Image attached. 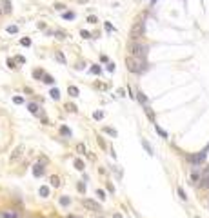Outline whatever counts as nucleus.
<instances>
[{
    "label": "nucleus",
    "mask_w": 209,
    "mask_h": 218,
    "mask_svg": "<svg viewBox=\"0 0 209 218\" xmlns=\"http://www.w3.org/2000/svg\"><path fill=\"white\" fill-rule=\"evenodd\" d=\"M20 44L27 47V46H31V40H29V38H22V40H20Z\"/></svg>",
    "instance_id": "cd10ccee"
},
{
    "label": "nucleus",
    "mask_w": 209,
    "mask_h": 218,
    "mask_svg": "<svg viewBox=\"0 0 209 218\" xmlns=\"http://www.w3.org/2000/svg\"><path fill=\"white\" fill-rule=\"evenodd\" d=\"M200 186L206 187V189L209 187V175H207V177H202V178H200Z\"/></svg>",
    "instance_id": "4468645a"
},
{
    "label": "nucleus",
    "mask_w": 209,
    "mask_h": 218,
    "mask_svg": "<svg viewBox=\"0 0 209 218\" xmlns=\"http://www.w3.org/2000/svg\"><path fill=\"white\" fill-rule=\"evenodd\" d=\"M155 129H157V133H158V135H160V136H164V138H167V133H166V131H164V129H160V127H158L157 124H155Z\"/></svg>",
    "instance_id": "412c9836"
},
{
    "label": "nucleus",
    "mask_w": 209,
    "mask_h": 218,
    "mask_svg": "<svg viewBox=\"0 0 209 218\" xmlns=\"http://www.w3.org/2000/svg\"><path fill=\"white\" fill-rule=\"evenodd\" d=\"M51 98L53 100H58V98H60V91H58V89H56V87H55V89H51Z\"/></svg>",
    "instance_id": "dca6fc26"
},
{
    "label": "nucleus",
    "mask_w": 209,
    "mask_h": 218,
    "mask_svg": "<svg viewBox=\"0 0 209 218\" xmlns=\"http://www.w3.org/2000/svg\"><path fill=\"white\" fill-rule=\"evenodd\" d=\"M0 216L2 218H18V213L17 211H4Z\"/></svg>",
    "instance_id": "6e6552de"
},
{
    "label": "nucleus",
    "mask_w": 209,
    "mask_h": 218,
    "mask_svg": "<svg viewBox=\"0 0 209 218\" xmlns=\"http://www.w3.org/2000/svg\"><path fill=\"white\" fill-rule=\"evenodd\" d=\"M2 2V13H9L11 11V2L9 0H0Z\"/></svg>",
    "instance_id": "1a4fd4ad"
},
{
    "label": "nucleus",
    "mask_w": 209,
    "mask_h": 218,
    "mask_svg": "<svg viewBox=\"0 0 209 218\" xmlns=\"http://www.w3.org/2000/svg\"><path fill=\"white\" fill-rule=\"evenodd\" d=\"M178 195H180L182 200H187V196H186V193H184V189H182V187H178Z\"/></svg>",
    "instance_id": "bb28decb"
},
{
    "label": "nucleus",
    "mask_w": 209,
    "mask_h": 218,
    "mask_svg": "<svg viewBox=\"0 0 209 218\" xmlns=\"http://www.w3.org/2000/svg\"><path fill=\"white\" fill-rule=\"evenodd\" d=\"M49 184H51L53 187H60V178H58V177H51V178H49Z\"/></svg>",
    "instance_id": "9b49d317"
},
{
    "label": "nucleus",
    "mask_w": 209,
    "mask_h": 218,
    "mask_svg": "<svg viewBox=\"0 0 209 218\" xmlns=\"http://www.w3.org/2000/svg\"><path fill=\"white\" fill-rule=\"evenodd\" d=\"M93 118L95 120H102V118H104V113H102V111H96V113L93 114Z\"/></svg>",
    "instance_id": "4be33fe9"
},
{
    "label": "nucleus",
    "mask_w": 209,
    "mask_h": 218,
    "mask_svg": "<svg viewBox=\"0 0 209 218\" xmlns=\"http://www.w3.org/2000/svg\"><path fill=\"white\" fill-rule=\"evenodd\" d=\"M91 73H93V75H98V73H100V67H98V65H93V67H91Z\"/></svg>",
    "instance_id": "7c9ffc66"
},
{
    "label": "nucleus",
    "mask_w": 209,
    "mask_h": 218,
    "mask_svg": "<svg viewBox=\"0 0 209 218\" xmlns=\"http://www.w3.org/2000/svg\"><path fill=\"white\" fill-rule=\"evenodd\" d=\"M105 29H107V31H113V26H111L109 22H105Z\"/></svg>",
    "instance_id": "c9c22d12"
},
{
    "label": "nucleus",
    "mask_w": 209,
    "mask_h": 218,
    "mask_svg": "<svg viewBox=\"0 0 209 218\" xmlns=\"http://www.w3.org/2000/svg\"><path fill=\"white\" fill-rule=\"evenodd\" d=\"M142 33H144V20L136 22L135 26H133V29H131V38H133V40H138V38L142 36Z\"/></svg>",
    "instance_id": "7ed1b4c3"
},
{
    "label": "nucleus",
    "mask_w": 209,
    "mask_h": 218,
    "mask_svg": "<svg viewBox=\"0 0 209 218\" xmlns=\"http://www.w3.org/2000/svg\"><path fill=\"white\" fill-rule=\"evenodd\" d=\"M75 167H76L78 171H82V169H84V162H82V160H78V158H76V160H75Z\"/></svg>",
    "instance_id": "aec40b11"
},
{
    "label": "nucleus",
    "mask_w": 209,
    "mask_h": 218,
    "mask_svg": "<svg viewBox=\"0 0 209 218\" xmlns=\"http://www.w3.org/2000/svg\"><path fill=\"white\" fill-rule=\"evenodd\" d=\"M17 31H18L17 26H9V27H7V33H17Z\"/></svg>",
    "instance_id": "c756f323"
},
{
    "label": "nucleus",
    "mask_w": 209,
    "mask_h": 218,
    "mask_svg": "<svg viewBox=\"0 0 209 218\" xmlns=\"http://www.w3.org/2000/svg\"><path fill=\"white\" fill-rule=\"evenodd\" d=\"M82 204H84V207L85 209H89V211H102V207L95 202V200H89V198H85V200H82Z\"/></svg>",
    "instance_id": "20e7f679"
},
{
    "label": "nucleus",
    "mask_w": 209,
    "mask_h": 218,
    "mask_svg": "<svg viewBox=\"0 0 209 218\" xmlns=\"http://www.w3.org/2000/svg\"><path fill=\"white\" fill-rule=\"evenodd\" d=\"M47 195H49V187H46V186H42L40 187V196H47Z\"/></svg>",
    "instance_id": "f3484780"
},
{
    "label": "nucleus",
    "mask_w": 209,
    "mask_h": 218,
    "mask_svg": "<svg viewBox=\"0 0 209 218\" xmlns=\"http://www.w3.org/2000/svg\"><path fill=\"white\" fill-rule=\"evenodd\" d=\"M67 91H69L71 96H78V87H75V85H69V87H67Z\"/></svg>",
    "instance_id": "2eb2a0df"
},
{
    "label": "nucleus",
    "mask_w": 209,
    "mask_h": 218,
    "mask_svg": "<svg viewBox=\"0 0 209 218\" xmlns=\"http://www.w3.org/2000/svg\"><path fill=\"white\" fill-rule=\"evenodd\" d=\"M87 22H89V24H96V18H95L93 15H91V17H89V18H87Z\"/></svg>",
    "instance_id": "f704fd0d"
},
{
    "label": "nucleus",
    "mask_w": 209,
    "mask_h": 218,
    "mask_svg": "<svg viewBox=\"0 0 209 218\" xmlns=\"http://www.w3.org/2000/svg\"><path fill=\"white\" fill-rule=\"evenodd\" d=\"M17 62H20V64H24L26 60H24V56H17Z\"/></svg>",
    "instance_id": "a19ab883"
},
{
    "label": "nucleus",
    "mask_w": 209,
    "mask_h": 218,
    "mask_svg": "<svg viewBox=\"0 0 209 218\" xmlns=\"http://www.w3.org/2000/svg\"><path fill=\"white\" fill-rule=\"evenodd\" d=\"M76 153H80V155H82V153H85V147H84V144H78V145H76Z\"/></svg>",
    "instance_id": "393cba45"
},
{
    "label": "nucleus",
    "mask_w": 209,
    "mask_h": 218,
    "mask_svg": "<svg viewBox=\"0 0 209 218\" xmlns=\"http://www.w3.org/2000/svg\"><path fill=\"white\" fill-rule=\"evenodd\" d=\"M78 191H84V193H85V186H84L82 182H80V184H78Z\"/></svg>",
    "instance_id": "e433bc0d"
},
{
    "label": "nucleus",
    "mask_w": 209,
    "mask_h": 218,
    "mask_svg": "<svg viewBox=\"0 0 209 218\" xmlns=\"http://www.w3.org/2000/svg\"><path fill=\"white\" fill-rule=\"evenodd\" d=\"M64 18H67V20H71V18H75L73 13H64Z\"/></svg>",
    "instance_id": "2f4dec72"
},
{
    "label": "nucleus",
    "mask_w": 209,
    "mask_h": 218,
    "mask_svg": "<svg viewBox=\"0 0 209 218\" xmlns=\"http://www.w3.org/2000/svg\"><path fill=\"white\" fill-rule=\"evenodd\" d=\"M13 102H15V104H24V98H22V96H15Z\"/></svg>",
    "instance_id": "c85d7f7f"
},
{
    "label": "nucleus",
    "mask_w": 209,
    "mask_h": 218,
    "mask_svg": "<svg viewBox=\"0 0 209 218\" xmlns=\"http://www.w3.org/2000/svg\"><path fill=\"white\" fill-rule=\"evenodd\" d=\"M96 196L100 198V200H104V198H105V193L102 191V189H96Z\"/></svg>",
    "instance_id": "b1692460"
},
{
    "label": "nucleus",
    "mask_w": 209,
    "mask_h": 218,
    "mask_svg": "<svg viewBox=\"0 0 209 218\" xmlns=\"http://www.w3.org/2000/svg\"><path fill=\"white\" fill-rule=\"evenodd\" d=\"M206 156H207L206 151H200L198 155H191L189 156V162H193V164H202V162L206 160Z\"/></svg>",
    "instance_id": "39448f33"
},
{
    "label": "nucleus",
    "mask_w": 209,
    "mask_h": 218,
    "mask_svg": "<svg viewBox=\"0 0 209 218\" xmlns=\"http://www.w3.org/2000/svg\"><path fill=\"white\" fill-rule=\"evenodd\" d=\"M22 153H24V145H17L15 151H13V155H11V162H17L22 156Z\"/></svg>",
    "instance_id": "423d86ee"
},
{
    "label": "nucleus",
    "mask_w": 209,
    "mask_h": 218,
    "mask_svg": "<svg viewBox=\"0 0 209 218\" xmlns=\"http://www.w3.org/2000/svg\"><path fill=\"white\" fill-rule=\"evenodd\" d=\"M142 145H144V149H146L149 155H155V151H153V147H151V144L147 142V140H142Z\"/></svg>",
    "instance_id": "9d476101"
},
{
    "label": "nucleus",
    "mask_w": 209,
    "mask_h": 218,
    "mask_svg": "<svg viewBox=\"0 0 209 218\" xmlns=\"http://www.w3.org/2000/svg\"><path fill=\"white\" fill-rule=\"evenodd\" d=\"M125 65H127V69L131 73H136V75H140V73H144L147 69V64L146 60H140V58H133V56H129L127 60H125Z\"/></svg>",
    "instance_id": "f257e3e1"
},
{
    "label": "nucleus",
    "mask_w": 209,
    "mask_h": 218,
    "mask_svg": "<svg viewBox=\"0 0 209 218\" xmlns=\"http://www.w3.org/2000/svg\"><path fill=\"white\" fill-rule=\"evenodd\" d=\"M136 94H138V100H140V104H144V107H146V105H147V98H146V94L142 93V91H138Z\"/></svg>",
    "instance_id": "f8f14e48"
},
{
    "label": "nucleus",
    "mask_w": 209,
    "mask_h": 218,
    "mask_svg": "<svg viewBox=\"0 0 209 218\" xmlns=\"http://www.w3.org/2000/svg\"><path fill=\"white\" fill-rule=\"evenodd\" d=\"M44 82H46V84H53L55 80H53V78L49 76V75H46V80H44Z\"/></svg>",
    "instance_id": "473e14b6"
},
{
    "label": "nucleus",
    "mask_w": 209,
    "mask_h": 218,
    "mask_svg": "<svg viewBox=\"0 0 209 218\" xmlns=\"http://www.w3.org/2000/svg\"><path fill=\"white\" fill-rule=\"evenodd\" d=\"M67 109H69V111H73V113H75V111H76V107H75V105H73V104H71V105L67 104Z\"/></svg>",
    "instance_id": "58836bf2"
},
{
    "label": "nucleus",
    "mask_w": 209,
    "mask_h": 218,
    "mask_svg": "<svg viewBox=\"0 0 209 218\" xmlns=\"http://www.w3.org/2000/svg\"><path fill=\"white\" fill-rule=\"evenodd\" d=\"M80 35H82L84 38H91V36H89V33H87V31H82V33H80Z\"/></svg>",
    "instance_id": "4c0bfd02"
},
{
    "label": "nucleus",
    "mask_w": 209,
    "mask_h": 218,
    "mask_svg": "<svg viewBox=\"0 0 209 218\" xmlns=\"http://www.w3.org/2000/svg\"><path fill=\"white\" fill-rule=\"evenodd\" d=\"M55 58H56V60H58L60 64H66V56H64V55H62L60 51H58L56 55H55Z\"/></svg>",
    "instance_id": "a211bd4d"
},
{
    "label": "nucleus",
    "mask_w": 209,
    "mask_h": 218,
    "mask_svg": "<svg viewBox=\"0 0 209 218\" xmlns=\"http://www.w3.org/2000/svg\"><path fill=\"white\" fill-rule=\"evenodd\" d=\"M107 71H109V73L115 71V64H109V65H107Z\"/></svg>",
    "instance_id": "72a5a7b5"
},
{
    "label": "nucleus",
    "mask_w": 209,
    "mask_h": 218,
    "mask_svg": "<svg viewBox=\"0 0 209 218\" xmlns=\"http://www.w3.org/2000/svg\"><path fill=\"white\" fill-rule=\"evenodd\" d=\"M27 107H29V111H31L33 114H38V105L35 104V102H31V104H27Z\"/></svg>",
    "instance_id": "ddd939ff"
},
{
    "label": "nucleus",
    "mask_w": 209,
    "mask_h": 218,
    "mask_svg": "<svg viewBox=\"0 0 209 218\" xmlns=\"http://www.w3.org/2000/svg\"><path fill=\"white\" fill-rule=\"evenodd\" d=\"M104 131L107 133V135H113V136H116V131H115V129H111V127H104Z\"/></svg>",
    "instance_id": "5701e85b"
},
{
    "label": "nucleus",
    "mask_w": 209,
    "mask_h": 218,
    "mask_svg": "<svg viewBox=\"0 0 209 218\" xmlns=\"http://www.w3.org/2000/svg\"><path fill=\"white\" fill-rule=\"evenodd\" d=\"M195 218H198V216H195Z\"/></svg>",
    "instance_id": "37998d69"
},
{
    "label": "nucleus",
    "mask_w": 209,
    "mask_h": 218,
    "mask_svg": "<svg viewBox=\"0 0 209 218\" xmlns=\"http://www.w3.org/2000/svg\"><path fill=\"white\" fill-rule=\"evenodd\" d=\"M60 135H64V136H71V131H69V129H67L66 125H62V127H60Z\"/></svg>",
    "instance_id": "6ab92c4d"
},
{
    "label": "nucleus",
    "mask_w": 209,
    "mask_h": 218,
    "mask_svg": "<svg viewBox=\"0 0 209 218\" xmlns=\"http://www.w3.org/2000/svg\"><path fill=\"white\" fill-rule=\"evenodd\" d=\"M69 202H71V200H69L67 196H62V198H60V204H62V206H69Z\"/></svg>",
    "instance_id": "a878e982"
},
{
    "label": "nucleus",
    "mask_w": 209,
    "mask_h": 218,
    "mask_svg": "<svg viewBox=\"0 0 209 218\" xmlns=\"http://www.w3.org/2000/svg\"><path fill=\"white\" fill-rule=\"evenodd\" d=\"M55 9H58V11H62V9H64V6H62V4H56V6H55Z\"/></svg>",
    "instance_id": "ea45409f"
},
{
    "label": "nucleus",
    "mask_w": 209,
    "mask_h": 218,
    "mask_svg": "<svg viewBox=\"0 0 209 218\" xmlns=\"http://www.w3.org/2000/svg\"><path fill=\"white\" fill-rule=\"evenodd\" d=\"M129 53H131V56H133V58L146 60V56H147V46H146V44H142V42H133V44L129 46Z\"/></svg>",
    "instance_id": "f03ea898"
},
{
    "label": "nucleus",
    "mask_w": 209,
    "mask_h": 218,
    "mask_svg": "<svg viewBox=\"0 0 209 218\" xmlns=\"http://www.w3.org/2000/svg\"><path fill=\"white\" fill-rule=\"evenodd\" d=\"M69 218H76V216H69Z\"/></svg>",
    "instance_id": "79ce46f5"
},
{
    "label": "nucleus",
    "mask_w": 209,
    "mask_h": 218,
    "mask_svg": "<svg viewBox=\"0 0 209 218\" xmlns=\"http://www.w3.org/2000/svg\"><path fill=\"white\" fill-rule=\"evenodd\" d=\"M44 171H46V167H44V164H40V162L33 166V175H35L36 178L42 177V175H44Z\"/></svg>",
    "instance_id": "0eeeda50"
}]
</instances>
